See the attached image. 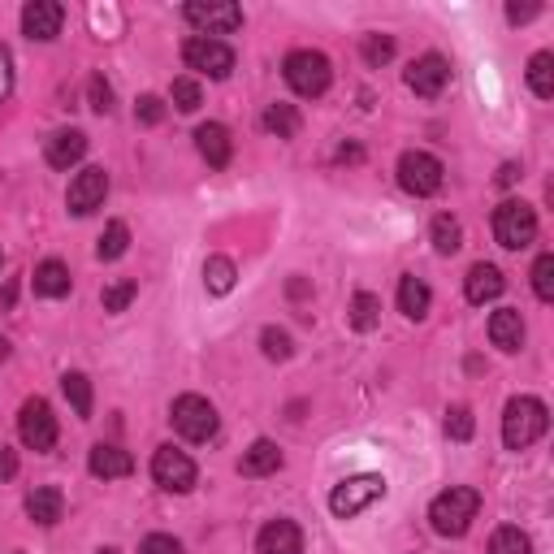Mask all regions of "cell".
Returning a JSON list of instances; mask_svg holds the SVG:
<instances>
[{
  "instance_id": "cell-28",
  "label": "cell",
  "mask_w": 554,
  "mask_h": 554,
  "mask_svg": "<svg viewBox=\"0 0 554 554\" xmlns=\"http://www.w3.org/2000/svg\"><path fill=\"white\" fill-rule=\"evenodd\" d=\"M529 87L537 100L554 96V52H533L529 57Z\"/></svg>"
},
{
  "instance_id": "cell-20",
  "label": "cell",
  "mask_w": 554,
  "mask_h": 554,
  "mask_svg": "<svg viewBox=\"0 0 554 554\" xmlns=\"http://www.w3.org/2000/svg\"><path fill=\"white\" fill-rule=\"evenodd\" d=\"M490 342L498 351H520L524 347V316L516 308H498L490 316Z\"/></svg>"
},
{
  "instance_id": "cell-29",
  "label": "cell",
  "mask_w": 554,
  "mask_h": 554,
  "mask_svg": "<svg viewBox=\"0 0 554 554\" xmlns=\"http://www.w3.org/2000/svg\"><path fill=\"white\" fill-rule=\"evenodd\" d=\"M234 260L230 256H208V265H204V286H208V295H230L234 290Z\"/></svg>"
},
{
  "instance_id": "cell-13",
  "label": "cell",
  "mask_w": 554,
  "mask_h": 554,
  "mask_svg": "<svg viewBox=\"0 0 554 554\" xmlns=\"http://www.w3.org/2000/svg\"><path fill=\"white\" fill-rule=\"evenodd\" d=\"M104 195H109V174H104L100 165H87L83 174L70 182V195H65V204H70L74 217H87V213H96V208L104 204Z\"/></svg>"
},
{
  "instance_id": "cell-8",
  "label": "cell",
  "mask_w": 554,
  "mask_h": 554,
  "mask_svg": "<svg viewBox=\"0 0 554 554\" xmlns=\"http://www.w3.org/2000/svg\"><path fill=\"white\" fill-rule=\"evenodd\" d=\"M442 161L429 152H403L399 156V187L407 195H416V200H425V195H438L442 191Z\"/></svg>"
},
{
  "instance_id": "cell-15",
  "label": "cell",
  "mask_w": 554,
  "mask_h": 554,
  "mask_svg": "<svg viewBox=\"0 0 554 554\" xmlns=\"http://www.w3.org/2000/svg\"><path fill=\"white\" fill-rule=\"evenodd\" d=\"M87 472L96 481H117V477H130L135 472V459L122 446H109V442H96L87 451Z\"/></svg>"
},
{
  "instance_id": "cell-37",
  "label": "cell",
  "mask_w": 554,
  "mask_h": 554,
  "mask_svg": "<svg viewBox=\"0 0 554 554\" xmlns=\"http://www.w3.org/2000/svg\"><path fill=\"white\" fill-rule=\"evenodd\" d=\"M260 347H265V355H269V360H290V351H295V342H290V334H286V329L269 325V329H260Z\"/></svg>"
},
{
  "instance_id": "cell-47",
  "label": "cell",
  "mask_w": 554,
  "mask_h": 554,
  "mask_svg": "<svg viewBox=\"0 0 554 554\" xmlns=\"http://www.w3.org/2000/svg\"><path fill=\"white\" fill-rule=\"evenodd\" d=\"M286 290H290V299H303V295H308V282H303V277H295V282H290Z\"/></svg>"
},
{
  "instance_id": "cell-42",
  "label": "cell",
  "mask_w": 554,
  "mask_h": 554,
  "mask_svg": "<svg viewBox=\"0 0 554 554\" xmlns=\"http://www.w3.org/2000/svg\"><path fill=\"white\" fill-rule=\"evenodd\" d=\"M9 91H13V57H9V48L0 44V104L9 100Z\"/></svg>"
},
{
  "instance_id": "cell-10",
  "label": "cell",
  "mask_w": 554,
  "mask_h": 554,
  "mask_svg": "<svg viewBox=\"0 0 554 554\" xmlns=\"http://www.w3.org/2000/svg\"><path fill=\"white\" fill-rule=\"evenodd\" d=\"M18 438L22 446H31V451H52L57 446V416H52L48 399H26L22 412H18Z\"/></svg>"
},
{
  "instance_id": "cell-2",
  "label": "cell",
  "mask_w": 554,
  "mask_h": 554,
  "mask_svg": "<svg viewBox=\"0 0 554 554\" xmlns=\"http://www.w3.org/2000/svg\"><path fill=\"white\" fill-rule=\"evenodd\" d=\"M550 429V412L533 394H516L503 412V442L507 451H529V446Z\"/></svg>"
},
{
  "instance_id": "cell-39",
  "label": "cell",
  "mask_w": 554,
  "mask_h": 554,
  "mask_svg": "<svg viewBox=\"0 0 554 554\" xmlns=\"http://www.w3.org/2000/svg\"><path fill=\"white\" fill-rule=\"evenodd\" d=\"M135 122H139V126H161V122H165V100H161V96H139V104H135Z\"/></svg>"
},
{
  "instance_id": "cell-43",
  "label": "cell",
  "mask_w": 554,
  "mask_h": 554,
  "mask_svg": "<svg viewBox=\"0 0 554 554\" xmlns=\"http://www.w3.org/2000/svg\"><path fill=\"white\" fill-rule=\"evenodd\" d=\"M537 13H542V5H507V22H533Z\"/></svg>"
},
{
  "instance_id": "cell-9",
  "label": "cell",
  "mask_w": 554,
  "mask_h": 554,
  "mask_svg": "<svg viewBox=\"0 0 554 554\" xmlns=\"http://www.w3.org/2000/svg\"><path fill=\"white\" fill-rule=\"evenodd\" d=\"M152 481L161 485V490H169V494H191L195 481H200V472H195L187 451H178V446H161V451L152 455Z\"/></svg>"
},
{
  "instance_id": "cell-44",
  "label": "cell",
  "mask_w": 554,
  "mask_h": 554,
  "mask_svg": "<svg viewBox=\"0 0 554 554\" xmlns=\"http://www.w3.org/2000/svg\"><path fill=\"white\" fill-rule=\"evenodd\" d=\"M13 477H18V455L9 446H0V481H13Z\"/></svg>"
},
{
  "instance_id": "cell-34",
  "label": "cell",
  "mask_w": 554,
  "mask_h": 554,
  "mask_svg": "<svg viewBox=\"0 0 554 554\" xmlns=\"http://www.w3.org/2000/svg\"><path fill=\"white\" fill-rule=\"evenodd\" d=\"M490 554H533V542H529V533H520V529H498L490 537Z\"/></svg>"
},
{
  "instance_id": "cell-23",
  "label": "cell",
  "mask_w": 554,
  "mask_h": 554,
  "mask_svg": "<svg viewBox=\"0 0 554 554\" xmlns=\"http://www.w3.org/2000/svg\"><path fill=\"white\" fill-rule=\"evenodd\" d=\"M26 516H31L35 524H44V529L61 524V516H65L61 490H52V485H44V490H31V494H26Z\"/></svg>"
},
{
  "instance_id": "cell-5",
  "label": "cell",
  "mask_w": 554,
  "mask_h": 554,
  "mask_svg": "<svg viewBox=\"0 0 554 554\" xmlns=\"http://www.w3.org/2000/svg\"><path fill=\"white\" fill-rule=\"evenodd\" d=\"M494 239L498 247H507V252H524L533 239H537V213L533 204L524 200H507L494 208Z\"/></svg>"
},
{
  "instance_id": "cell-24",
  "label": "cell",
  "mask_w": 554,
  "mask_h": 554,
  "mask_svg": "<svg viewBox=\"0 0 554 554\" xmlns=\"http://www.w3.org/2000/svg\"><path fill=\"white\" fill-rule=\"evenodd\" d=\"M429 303H433L429 286L420 282L416 273H407L403 282H399V312L407 316V321H425V316H429Z\"/></svg>"
},
{
  "instance_id": "cell-45",
  "label": "cell",
  "mask_w": 554,
  "mask_h": 554,
  "mask_svg": "<svg viewBox=\"0 0 554 554\" xmlns=\"http://www.w3.org/2000/svg\"><path fill=\"white\" fill-rule=\"evenodd\" d=\"M524 178V169L516 165V161H511V165H503V169H498V187H516V182Z\"/></svg>"
},
{
  "instance_id": "cell-33",
  "label": "cell",
  "mask_w": 554,
  "mask_h": 554,
  "mask_svg": "<svg viewBox=\"0 0 554 554\" xmlns=\"http://www.w3.org/2000/svg\"><path fill=\"white\" fill-rule=\"evenodd\" d=\"M139 295V282H130V277H117V282H109L100 290V303H104V312H126L130 303H135Z\"/></svg>"
},
{
  "instance_id": "cell-48",
  "label": "cell",
  "mask_w": 554,
  "mask_h": 554,
  "mask_svg": "<svg viewBox=\"0 0 554 554\" xmlns=\"http://www.w3.org/2000/svg\"><path fill=\"white\" fill-rule=\"evenodd\" d=\"M0 299H5V308H13V299H18V282H9V286H5V295H0Z\"/></svg>"
},
{
  "instance_id": "cell-26",
  "label": "cell",
  "mask_w": 554,
  "mask_h": 554,
  "mask_svg": "<svg viewBox=\"0 0 554 554\" xmlns=\"http://www.w3.org/2000/svg\"><path fill=\"white\" fill-rule=\"evenodd\" d=\"M429 234H433V247H438V256H455L459 247H464V226H459V221H455L451 213L433 217Z\"/></svg>"
},
{
  "instance_id": "cell-12",
  "label": "cell",
  "mask_w": 554,
  "mask_h": 554,
  "mask_svg": "<svg viewBox=\"0 0 554 554\" xmlns=\"http://www.w3.org/2000/svg\"><path fill=\"white\" fill-rule=\"evenodd\" d=\"M182 13H187V22L208 39H213V35H234L243 26V9L230 5V0H217V5H200V0H191Z\"/></svg>"
},
{
  "instance_id": "cell-17",
  "label": "cell",
  "mask_w": 554,
  "mask_h": 554,
  "mask_svg": "<svg viewBox=\"0 0 554 554\" xmlns=\"http://www.w3.org/2000/svg\"><path fill=\"white\" fill-rule=\"evenodd\" d=\"M83 156H87L83 130H57V135H48V143H44V161L52 169H70V165L83 161Z\"/></svg>"
},
{
  "instance_id": "cell-16",
  "label": "cell",
  "mask_w": 554,
  "mask_h": 554,
  "mask_svg": "<svg viewBox=\"0 0 554 554\" xmlns=\"http://www.w3.org/2000/svg\"><path fill=\"white\" fill-rule=\"evenodd\" d=\"M256 554H303V533L295 520H269L256 537Z\"/></svg>"
},
{
  "instance_id": "cell-36",
  "label": "cell",
  "mask_w": 554,
  "mask_h": 554,
  "mask_svg": "<svg viewBox=\"0 0 554 554\" xmlns=\"http://www.w3.org/2000/svg\"><path fill=\"white\" fill-rule=\"evenodd\" d=\"M364 61L381 70V65L394 61V35H364Z\"/></svg>"
},
{
  "instance_id": "cell-21",
  "label": "cell",
  "mask_w": 554,
  "mask_h": 554,
  "mask_svg": "<svg viewBox=\"0 0 554 554\" xmlns=\"http://www.w3.org/2000/svg\"><path fill=\"white\" fill-rule=\"evenodd\" d=\"M70 286H74V277H70V269H65L61 260H44V265H35L31 290L39 299H61V295H70Z\"/></svg>"
},
{
  "instance_id": "cell-40",
  "label": "cell",
  "mask_w": 554,
  "mask_h": 554,
  "mask_svg": "<svg viewBox=\"0 0 554 554\" xmlns=\"http://www.w3.org/2000/svg\"><path fill=\"white\" fill-rule=\"evenodd\" d=\"M87 100H91V109H96L100 117H104V113H113V87L104 83V74H96V78L87 83Z\"/></svg>"
},
{
  "instance_id": "cell-27",
  "label": "cell",
  "mask_w": 554,
  "mask_h": 554,
  "mask_svg": "<svg viewBox=\"0 0 554 554\" xmlns=\"http://www.w3.org/2000/svg\"><path fill=\"white\" fill-rule=\"evenodd\" d=\"M299 109H295V104H282V100H277V104H269V109H265V130H269V135H277V139H295L299 135Z\"/></svg>"
},
{
  "instance_id": "cell-30",
  "label": "cell",
  "mask_w": 554,
  "mask_h": 554,
  "mask_svg": "<svg viewBox=\"0 0 554 554\" xmlns=\"http://www.w3.org/2000/svg\"><path fill=\"white\" fill-rule=\"evenodd\" d=\"M61 390H65V399H70L74 416L78 420H91V381L83 373H65L61 377Z\"/></svg>"
},
{
  "instance_id": "cell-14",
  "label": "cell",
  "mask_w": 554,
  "mask_h": 554,
  "mask_svg": "<svg viewBox=\"0 0 554 554\" xmlns=\"http://www.w3.org/2000/svg\"><path fill=\"white\" fill-rule=\"evenodd\" d=\"M61 22H65V9L57 0H31V5L22 9V35L26 39H39V44H48V39L61 35Z\"/></svg>"
},
{
  "instance_id": "cell-3",
  "label": "cell",
  "mask_w": 554,
  "mask_h": 554,
  "mask_svg": "<svg viewBox=\"0 0 554 554\" xmlns=\"http://www.w3.org/2000/svg\"><path fill=\"white\" fill-rule=\"evenodd\" d=\"M282 74L295 96L303 100H316L329 91V78H334V70H329V57L325 52H312V48H295L290 57L282 61Z\"/></svg>"
},
{
  "instance_id": "cell-38",
  "label": "cell",
  "mask_w": 554,
  "mask_h": 554,
  "mask_svg": "<svg viewBox=\"0 0 554 554\" xmlns=\"http://www.w3.org/2000/svg\"><path fill=\"white\" fill-rule=\"evenodd\" d=\"M472 429H477V420H472L468 407H451V412H446V438L468 442V438H472Z\"/></svg>"
},
{
  "instance_id": "cell-25",
  "label": "cell",
  "mask_w": 554,
  "mask_h": 554,
  "mask_svg": "<svg viewBox=\"0 0 554 554\" xmlns=\"http://www.w3.org/2000/svg\"><path fill=\"white\" fill-rule=\"evenodd\" d=\"M347 321H351L355 334H368V329H377V321H381V299L373 295V290H355L351 308H347Z\"/></svg>"
},
{
  "instance_id": "cell-11",
  "label": "cell",
  "mask_w": 554,
  "mask_h": 554,
  "mask_svg": "<svg viewBox=\"0 0 554 554\" xmlns=\"http://www.w3.org/2000/svg\"><path fill=\"white\" fill-rule=\"evenodd\" d=\"M403 83L412 87L420 100H438L442 91H446V83H451V61H446L442 52H425L420 61L407 65Z\"/></svg>"
},
{
  "instance_id": "cell-46",
  "label": "cell",
  "mask_w": 554,
  "mask_h": 554,
  "mask_svg": "<svg viewBox=\"0 0 554 554\" xmlns=\"http://www.w3.org/2000/svg\"><path fill=\"white\" fill-rule=\"evenodd\" d=\"M338 161L360 165V161H364V148H355V143H342V148H338Z\"/></svg>"
},
{
  "instance_id": "cell-19",
  "label": "cell",
  "mask_w": 554,
  "mask_h": 554,
  "mask_svg": "<svg viewBox=\"0 0 554 554\" xmlns=\"http://www.w3.org/2000/svg\"><path fill=\"white\" fill-rule=\"evenodd\" d=\"M503 273H498V265H472L468 269V277H464V295H468V303H490V299H498L503 295Z\"/></svg>"
},
{
  "instance_id": "cell-50",
  "label": "cell",
  "mask_w": 554,
  "mask_h": 554,
  "mask_svg": "<svg viewBox=\"0 0 554 554\" xmlns=\"http://www.w3.org/2000/svg\"><path fill=\"white\" fill-rule=\"evenodd\" d=\"M96 554H117V550H109V546H104V550H96Z\"/></svg>"
},
{
  "instance_id": "cell-1",
  "label": "cell",
  "mask_w": 554,
  "mask_h": 554,
  "mask_svg": "<svg viewBox=\"0 0 554 554\" xmlns=\"http://www.w3.org/2000/svg\"><path fill=\"white\" fill-rule=\"evenodd\" d=\"M481 511V494L472 485H451L429 503V524L438 537H464Z\"/></svg>"
},
{
  "instance_id": "cell-4",
  "label": "cell",
  "mask_w": 554,
  "mask_h": 554,
  "mask_svg": "<svg viewBox=\"0 0 554 554\" xmlns=\"http://www.w3.org/2000/svg\"><path fill=\"white\" fill-rule=\"evenodd\" d=\"M377 498H386V477L360 472V477H347L329 490V511H334L338 520H351V516H360L364 507H373Z\"/></svg>"
},
{
  "instance_id": "cell-32",
  "label": "cell",
  "mask_w": 554,
  "mask_h": 554,
  "mask_svg": "<svg viewBox=\"0 0 554 554\" xmlns=\"http://www.w3.org/2000/svg\"><path fill=\"white\" fill-rule=\"evenodd\" d=\"M169 100H174L178 113H195L204 104V87L195 83L191 74H182V78H174V87H169Z\"/></svg>"
},
{
  "instance_id": "cell-35",
  "label": "cell",
  "mask_w": 554,
  "mask_h": 554,
  "mask_svg": "<svg viewBox=\"0 0 554 554\" xmlns=\"http://www.w3.org/2000/svg\"><path fill=\"white\" fill-rule=\"evenodd\" d=\"M533 295L542 299V303H550L554 299V256L546 252V256H537V265H533Z\"/></svg>"
},
{
  "instance_id": "cell-6",
  "label": "cell",
  "mask_w": 554,
  "mask_h": 554,
  "mask_svg": "<svg viewBox=\"0 0 554 554\" xmlns=\"http://www.w3.org/2000/svg\"><path fill=\"white\" fill-rule=\"evenodd\" d=\"M169 420L187 442H208L217 433V407L204 394H178L174 407H169Z\"/></svg>"
},
{
  "instance_id": "cell-31",
  "label": "cell",
  "mask_w": 554,
  "mask_h": 554,
  "mask_svg": "<svg viewBox=\"0 0 554 554\" xmlns=\"http://www.w3.org/2000/svg\"><path fill=\"white\" fill-rule=\"evenodd\" d=\"M126 247H130L126 221H109V226H104V234H100V243H96V256L100 260H122Z\"/></svg>"
},
{
  "instance_id": "cell-18",
  "label": "cell",
  "mask_w": 554,
  "mask_h": 554,
  "mask_svg": "<svg viewBox=\"0 0 554 554\" xmlns=\"http://www.w3.org/2000/svg\"><path fill=\"white\" fill-rule=\"evenodd\" d=\"M195 148H200V156L213 169H226L230 156H234V139H230V130L221 122H204L200 130H195Z\"/></svg>"
},
{
  "instance_id": "cell-49",
  "label": "cell",
  "mask_w": 554,
  "mask_h": 554,
  "mask_svg": "<svg viewBox=\"0 0 554 554\" xmlns=\"http://www.w3.org/2000/svg\"><path fill=\"white\" fill-rule=\"evenodd\" d=\"M9 360V338H0V364Z\"/></svg>"
},
{
  "instance_id": "cell-22",
  "label": "cell",
  "mask_w": 554,
  "mask_h": 554,
  "mask_svg": "<svg viewBox=\"0 0 554 554\" xmlns=\"http://www.w3.org/2000/svg\"><path fill=\"white\" fill-rule=\"evenodd\" d=\"M277 468H282V446L269 442V438L252 442V451H243V459H239L243 477H273Z\"/></svg>"
},
{
  "instance_id": "cell-41",
  "label": "cell",
  "mask_w": 554,
  "mask_h": 554,
  "mask_svg": "<svg viewBox=\"0 0 554 554\" xmlns=\"http://www.w3.org/2000/svg\"><path fill=\"white\" fill-rule=\"evenodd\" d=\"M139 554H182V546L169 533H152V537L139 542Z\"/></svg>"
},
{
  "instance_id": "cell-7",
  "label": "cell",
  "mask_w": 554,
  "mask_h": 554,
  "mask_svg": "<svg viewBox=\"0 0 554 554\" xmlns=\"http://www.w3.org/2000/svg\"><path fill=\"white\" fill-rule=\"evenodd\" d=\"M182 61H187V70L208 74V78L234 74V48L221 44V39H208V35H191L187 44H182Z\"/></svg>"
}]
</instances>
